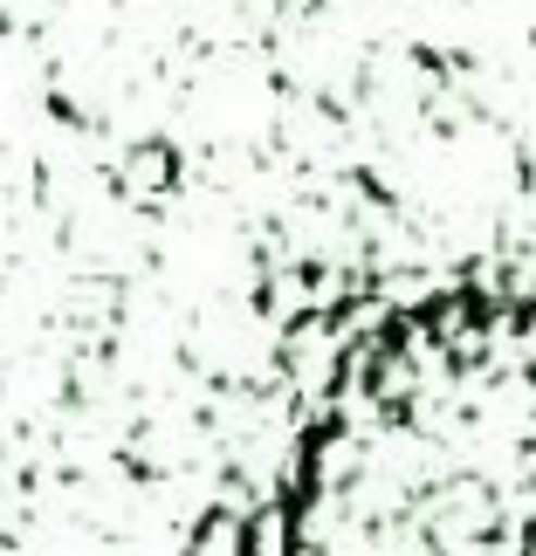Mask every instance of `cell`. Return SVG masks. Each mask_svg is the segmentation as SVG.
Instances as JSON below:
<instances>
[{"instance_id": "6da1fadb", "label": "cell", "mask_w": 536, "mask_h": 556, "mask_svg": "<svg viewBox=\"0 0 536 556\" xmlns=\"http://www.w3.org/2000/svg\"><path fill=\"white\" fill-rule=\"evenodd\" d=\"M289 543L536 549V275L426 289L337 337Z\"/></svg>"}, {"instance_id": "7a4b0ae2", "label": "cell", "mask_w": 536, "mask_h": 556, "mask_svg": "<svg viewBox=\"0 0 536 556\" xmlns=\"http://www.w3.org/2000/svg\"><path fill=\"white\" fill-rule=\"evenodd\" d=\"M165 165H173V152H165V144H138V152H132V192H138V200L165 192Z\"/></svg>"}]
</instances>
